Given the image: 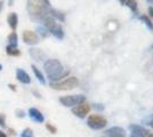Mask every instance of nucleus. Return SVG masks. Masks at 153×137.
Listing matches in <instances>:
<instances>
[{"instance_id":"f257e3e1","label":"nucleus","mask_w":153,"mask_h":137,"mask_svg":"<svg viewBox=\"0 0 153 137\" xmlns=\"http://www.w3.org/2000/svg\"><path fill=\"white\" fill-rule=\"evenodd\" d=\"M44 69H45L47 77L51 82H57L61 79L65 78L70 72L69 70H65L62 63L55 59H47L44 64Z\"/></svg>"},{"instance_id":"f03ea898","label":"nucleus","mask_w":153,"mask_h":137,"mask_svg":"<svg viewBox=\"0 0 153 137\" xmlns=\"http://www.w3.org/2000/svg\"><path fill=\"white\" fill-rule=\"evenodd\" d=\"M27 12L30 14V17L34 21L45 20L46 15L48 14L49 8L46 6V4L42 0H27Z\"/></svg>"},{"instance_id":"7ed1b4c3","label":"nucleus","mask_w":153,"mask_h":137,"mask_svg":"<svg viewBox=\"0 0 153 137\" xmlns=\"http://www.w3.org/2000/svg\"><path fill=\"white\" fill-rule=\"evenodd\" d=\"M45 27L47 29V31L49 33H51L55 38L62 40L64 38V31L63 27L59 25L58 23H56V21L54 20V17L51 16H47L45 20Z\"/></svg>"},{"instance_id":"20e7f679","label":"nucleus","mask_w":153,"mask_h":137,"mask_svg":"<svg viewBox=\"0 0 153 137\" xmlns=\"http://www.w3.org/2000/svg\"><path fill=\"white\" fill-rule=\"evenodd\" d=\"M78 85H79V80L76 77H69L62 81L49 84V86L55 90H71V89L78 87Z\"/></svg>"},{"instance_id":"39448f33","label":"nucleus","mask_w":153,"mask_h":137,"mask_svg":"<svg viewBox=\"0 0 153 137\" xmlns=\"http://www.w3.org/2000/svg\"><path fill=\"white\" fill-rule=\"evenodd\" d=\"M83 102H86V96L83 95H69L59 98V103L66 107H74Z\"/></svg>"},{"instance_id":"423d86ee","label":"nucleus","mask_w":153,"mask_h":137,"mask_svg":"<svg viewBox=\"0 0 153 137\" xmlns=\"http://www.w3.org/2000/svg\"><path fill=\"white\" fill-rule=\"evenodd\" d=\"M87 124L91 129L98 130V129H103L108 124V120L100 114H90L87 120Z\"/></svg>"},{"instance_id":"0eeeda50","label":"nucleus","mask_w":153,"mask_h":137,"mask_svg":"<svg viewBox=\"0 0 153 137\" xmlns=\"http://www.w3.org/2000/svg\"><path fill=\"white\" fill-rule=\"evenodd\" d=\"M90 104L87 103V102H83L81 104L76 105L72 109V113L76 116V117L80 118V119H83L86 118V116L90 112Z\"/></svg>"},{"instance_id":"6e6552de","label":"nucleus","mask_w":153,"mask_h":137,"mask_svg":"<svg viewBox=\"0 0 153 137\" xmlns=\"http://www.w3.org/2000/svg\"><path fill=\"white\" fill-rule=\"evenodd\" d=\"M129 129H130V137H146L149 135V131L138 124H130L129 126Z\"/></svg>"},{"instance_id":"1a4fd4ad","label":"nucleus","mask_w":153,"mask_h":137,"mask_svg":"<svg viewBox=\"0 0 153 137\" xmlns=\"http://www.w3.org/2000/svg\"><path fill=\"white\" fill-rule=\"evenodd\" d=\"M23 41L27 45H37L39 42L38 34L33 31H24L23 32Z\"/></svg>"},{"instance_id":"9d476101","label":"nucleus","mask_w":153,"mask_h":137,"mask_svg":"<svg viewBox=\"0 0 153 137\" xmlns=\"http://www.w3.org/2000/svg\"><path fill=\"white\" fill-rule=\"evenodd\" d=\"M108 137H126V131L121 127H111L105 130Z\"/></svg>"},{"instance_id":"9b49d317","label":"nucleus","mask_w":153,"mask_h":137,"mask_svg":"<svg viewBox=\"0 0 153 137\" xmlns=\"http://www.w3.org/2000/svg\"><path fill=\"white\" fill-rule=\"evenodd\" d=\"M29 116H30V118H31L33 121H36V122H38V124H42V122L45 121L44 114L39 111L38 109H36V107H31V109L29 110Z\"/></svg>"},{"instance_id":"f8f14e48","label":"nucleus","mask_w":153,"mask_h":137,"mask_svg":"<svg viewBox=\"0 0 153 137\" xmlns=\"http://www.w3.org/2000/svg\"><path fill=\"white\" fill-rule=\"evenodd\" d=\"M16 79L19 80V82L24 84V85H27V84L31 82L30 76H29L24 70H22V69H17V70H16Z\"/></svg>"},{"instance_id":"ddd939ff","label":"nucleus","mask_w":153,"mask_h":137,"mask_svg":"<svg viewBox=\"0 0 153 137\" xmlns=\"http://www.w3.org/2000/svg\"><path fill=\"white\" fill-rule=\"evenodd\" d=\"M29 53H30V56H31L33 59H36V61H44V59H46V55L45 53L42 52L41 49H37V48H31L30 50H29Z\"/></svg>"},{"instance_id":"4468645a","label":"nucleus","mask_w":153,"mask_h":137,"mask_svg":"<svg viewBox=\"0 0 153 137\" xmlns=\"http://www.w3.org/2000/svg\"><path fill=\"white\" fill-rule=\"evenodd\" d=\"M7 22H8V25L10 26V29L15 31L16 27H17V23H19V19H17V14L16 13H10L7 17Z\"/></svg>"},{"instance_id":"2eb2a0df","label":"nucleus","mask_w":153,"mask_h":137,"mask_svg":"<svg viewBox=\"0 0 153 137\" xmlns=\"http://www.w3.org/2000/svg\"><path fill=\"white\" fill-rule=\"evenodd\" d=\"M6 53L7 55L14 56V57H17V56L21 55V50H19V48L16 46H12V45H8L6 47Z\"/></svg>"},{"instance_id":"dca6fc26","label":"nucleus","mask_w":153,"mask_h":137,"mask_svg":"<svg viewBox=\"0 0 153 137\" xmlns=\"http://www.w3.org/2000/svg\"><path fill=\"white\" fill-rule=\"evenodd\" d=\"M48 14H51V17H55V19H57V20L61 21V22H64V21H65V14L62 13V12H59V10H56V9L49 8Z\"/></svg>"},{"instance_id":"f3484780","label":"nucleus","mask_w":153,"mask_h":137,"mask_svg":"<svg viewBox=\"0 0 153 137\" xmlns=\"http://www.w3.org/2000/svg\"><path fill=\"white\" fill-rule=\"evenodd\" d=\"M31 67H32V71H33V73H34V76H36V77H37V79L40 81V84H41V85H45L46 79H45V77H44V74L41 73V71H40V70H39L36 65H33V64L31 65Z\"/></svg>"},{"instance_id":"a211bd4d","label":"nucleus","mask_w":153,"mask_h":137,"mask_svg":"<svg viewBox=\"0 0 153 137\" xmlns=\"http://www.w3.org/2000/svg\"><path fill=\"white\" fill-rule=\"evenodd\" d=\"M140 20H142L143 22H144V24L146 25V27L150 30V31H152L153 30V23H152V21L150 20V17H149V16H146V15H140Z\"/></svg>"},{"instance_id":"6ab92c4d","label":"nucleus","mask_w":153,"mask_h":137,"mask_svg":"<svg viewBox=\"0 0 153 137\" xmlns=\"http://www.w3.org/2000/svg\"><path fill=\"white\" fill-rule=\"evenodd\" d=\"M125 6H127L133 13L137 14V1L136 0H127Z\"/></svg>"},{"instance_id":"aec40b11","label":"nucleus","mask_w":153,"mask_h":137,"mask_svg":"<svg viewBox=\"0 0 153 137\" xmlns=\"http://www.w3.org/2000/svg\"><path fill=\"white\" fill-rule=\"evenodd\" d=\"M8 41H9V45L12 46L17 45V34H16V32H12L8 36Z\"/></svg>"},{"instance_id":"412c9836","label":"nucleus","mask_w":153,"mask_h":137,"mask_svg":"<svg viewBox=\"0 0 153 137\" xmlns=\"http://www.w3.org/2000/svg\"><path fill=\"white\" fill-rule=\"evenodd\" d=\"M37 31L40 33V36H41L42 38L48 37V34H49V32L47 31V29H46L45 26H38V27H37Z\"/></svg>"},{"instance_id":"4be33fe9","label":"nucleus","mask_w":153,"mask_h":137,"mask_svg":"<svg viewBox=\"0 0 153 137\" xmlns=\"http://www.w3.org/2000/svg\"><path fill=\"white\" fill-rule=\"evenodd\" d=\"M21 137H33V131L31 128H25L24 130L22 131Z\"/></svg>"},{"instance_id":"5701e85b","label":"nucleus","mask_w":153,"mask_h":137,"mask_svg":"<svg viewBox=\"0 0 153 137\" xmlns=\"http://www.w3.org/2000/svg\"><path fill=\"white\" fill-rule=\"evenodd\" d=\"M46 129L49 131L51 134H56L57 133V129L55 126H53L51 124H46Z\"/></svg>"},{"instance_id":"b1692460","label":"nucleus","mask_w":153,"mask_h":137,"mask_svg":"<svg viewBox=\"0 0 153 137\" xmlns=\"http://www.w3.org/2000/svg\"><path fill=\"white\" fill-rule=\"evenodd\" d=\"M0 126L2 128L6 127V116L4 113H0Z\"/></svg>"},{"instance_id":"393cba45","label":"nucleus","mask_w":153,"mask_h":137,"mask_svg":"<svg viewBox=\"0 0 153 137\" xmlns=\"http://www.w3.org/2000/svg\"><path fill=\"white\" fill-rule=\"evenodd\" d=\"M94 109L97 110V111H103V110L105 109V106L103 104H101V103H95V104H94Z\"/></svg>"},{"instance_id":"a878e982","label":"nucleus","mask_w":153,"mask_h":137,"mask_svg":"<svg viewBox=\"0 0 153 137\" xmlns=\"http://www.w3.org/2000/svg\"><path fill=\"white\" fill-rule=\"evenodd\" d=\"M15 113H16V117H19V118H24V117H25V112L23 111V110H16V111H15Z\"/></svg>"},{"instance_id":"bb28decb","label":"nucleus","mask_w":153,"mask_h":137,"mask_svg":"<svg viewBox=\"0 0 153 137\" xmlns=\"http://www.w3.org/2000/svg\"><path fill=\"white\" fill-rule=\"evenodd\" d=\"M147 12H149V14H150V17H152L153 19V7L150 6L149 8H147Z\"/></svg>"},{"instance_id":"cd10ccee","label":"nucleus","mask_w":153,"mask_h":137,"mask_svg":"<svg viewBox=\"0 0 153 137\" xmlns=\"http://www.w3.org/2000/svg\"><path fill=\"white\" fill-rule=\"evenodd\" d=\"M32 93H33V94L36 95V97L41 98V95H40V94H39V93H38V91H37V90H34V89H33V90H32Z\"/></svg>"},{"instance_id":"c85d7f7f","label":"nucleus","mask_w":153,"mask_h":137,"mask_svg":"<svg viewBox=\"0 0 153 137\" xmlns=\"http://www.w3.org/2000/svg\"><path fill=\"white\" fill-rule=\"evenodd\" d=\"M8 133H9L10 135H13V136H15V135H16L15 130H14V129H12V128H9V129H8Z\"/></svg>"},{"instance_id":"c756f323","label":"nucleus","mask_w":153,"mask_h":137,"mask_svg":"<svg viewBox=\"0 0 153 137\" xmlns=\"http://www.w3.org/2000/svg\"><path fill=\"white\" fill-rule=\"evenodd\" d=\"M8 87L12 89L13 91H16V87H15V85H13V84H10V85H8Z\"/></svg>"},{"instance_id":"7c9ffc66","label":"nucleus","mask_w":153,"mask_h":137,"mask_svg":"<svg viewBox=\"0 0 153 137\" xmlns=\"http://www.w3.org/2000/svg\"><path fill=\"white\" fill-rule=\"evenodd\" d=\"M0 137H8V136H7L6 134H5L2 130H0Z\"/></svg>"},{"instance_id":"2f4dec72","label":"nucleus","mask_w":153,"mask_h":137,"mask_svg":"<svg viewBox=\"0 0 153 137\" xmlns=\"http://www.w3.org/2000/svg\"><path fill=\"white\" fill-rule=\"evenodd\" d=\"M42 1H44V2L46 4V6L49 7V5H51V1H49V0H42Z\"/></svg>"},{"instance_id":"473e14b6","label":"nucleus","mask_w":153,"mask_h":137,"mask_svg":"<svg viewBox=\"0 0 153 137\" xmlns=\"http://www.w3.org/2000/svg\"><path fill=\"white\" fill-rule=\"evenodd\" d=\"M120 1V4H121L122 6H125L126 5V2H127V0H119Z\"/></svg>"},{"instance_id":"72a5a7b5","label":"nucleus","mask_w":153,"mask_h":137,"mask_svg":"<svg viewBox=\"0 0 153 137\" xmlns=\"http://www.w3.org/2000/svg\"><path fill=\"white\" fill-rule=\"evenodd\" d=\"M146 1L150 4V5H153V0H146Z\"/></svg>"},{"instance_id":"f704fd0d","label":"nucleus","mask_w":153,"mask_h":137,"mask_svg":"<svg viewBox=\"0 0 153 137\" xmlns=\"http://www.w3.org/2000/svg\"><path fill=\"white\" fill-rule=\"evenodd\" d=\"M150 124V126H151V127L153 128V120H151V121H150V124Z\"/></svg>"},{"instance_id":"c9c22d12","label":"nucleus","mask_w":153,"mask_h":137,"mask_svg":"<svg viewBox=\"0 0 153 137\" xmlns=\"http://www.w3.org/2000/svg\"><path fill=\"white\" fill-rule=\"evenodd\" d=\"M2 4H4V2H2V1H0V10H1V8H2Z\"/></svg>"},{"instance_id":"e433bc0d","label":"nucleus","mask_w":153,"mask_h":137,"mask_svg":"<svg viewBox=\"0 0 153 137\" xmlns=\"http://www.w3.org/2000/svg\"><path fill=\"white\" fill-rule=\"evenodd\" d=\"M146 137H153V135H147Z\"/></svg>"},{"instance_id":"4c0bfd02","label":"nucleus","mask_w":153,"mask_h":137,"mask_svg":"<svg viewBox=\"0 0 153 137\" xmlns=\"http://www.w3.org/2000/svg\"><path fill=\"white\" fill-rule=\"evenodd\" d=\"M1 70H2V66H1V64H0V71H1Z\"/></svg>"}]
</instances>
